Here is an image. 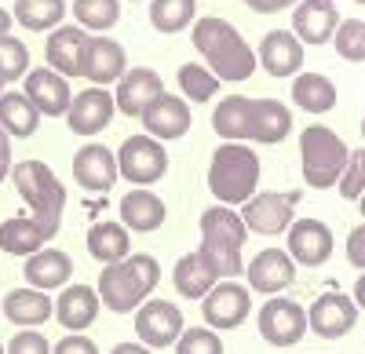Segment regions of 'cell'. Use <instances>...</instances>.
<instances>
[{
	"label": "cell",
	"instance_id": "24",
	"mask_svg": "<svg viewBox=\"0 0 365 354\" xmlns=\"http://www.w3.org/2000/svg\"><path fill=\"white\" fill-rule=\"evenodd\" d=\"M22 274H26V285L29 288L55 292V288L73 285V259L63 249H41L37 256H29L22 263Z\"/></svg>",
	"mask_w": 365,
	"mask_h": 354
},
{
	"label": "cell",
	"instance_id": "40",
	"mask_svg": "<svg viewBox=\"0 0 365 354\" xmlns=\"http://www.w3.org/2000/svg\"><path fill=\"white\" fill-rule=\"evenodd\" d=\"M332 44H336V55L347 58V63H365V19H340Z\"/></svg>",
	"mask_w": 365,
	"mask_h": 354
},
{
	"label": "cell",
	"instance_id": "36",
	"mask_svg": "<svg viewBox=\"0 0 365 354\" xmlns=\"http://www.w3.org/2000/svg\"><path fill=\"white\" fill-rule=\"evenodd\" d=\"M197 22V0H150V26L158 33H182Z\"/></svg>",
	"mask_w": 365,
	"mask_h": 354
},
{
	"label": "cell",
	"instance_id": "33",
	"mask_svg": "<svg viewBox=\"0 0 365 354\" xmlns=\"http://www.w3.org/2000/svg\"><path fill=\"white\" fill-rule=\"evenodd\" d=\"M292 103L303 110V113H329L336 106V84H332L325 73H296L292 80Z\"/></svg>",
	"mask_w": 365,
	"mask_h": 354
},
{
	"label": "cell",
	"instance_id": "30",
	"mask_svg": "<svg viewBox=\"0 0 365 354\" xmlns=\"http://www.w3.org/2000/svg\"><path fill=\"white\" fill-rule=\"evenodd\" d=\"M84 245H88V256L91 259H99V263H106V267H110V263H120V259L132 256V230L125 223L106 219V223H96V227L88 230Z\"/></svg>",
	"mask_w": 365,
	"mask_h": 354
},
{
	"label": "cell",
	"instance_id": "35",
	"mask_svg": "<svg viewBox=\"0 0 365 354\" xmlns=\"http://www.w3.org/2000/svg\"><path fill=\"white\" fill-rule=\"evenodd\" d=\"M66 0H15V22L29 33H44V29H58L66 19Z\"/></svg>",
	"mask_w": 365,
	"mask_h": 354
},
{
	"label": "cell",
	"instance_id": "53",
	"mask_svg": "<svg viewBox=\"0 0 365 354\" xmlns=\"http://www.w3.org/2000/svg\"><path fill=\"white\" fill-rule=\"evenodd\" d=\"M0 95H4V80H0Z\"/></svg>",
	"mask_w": 365,
	"mask_h": 354
},
{
	"label": "cell",
	"instance_id": "39",
	"mask_svg": "<svg viewBox=\"0 0 365 354\" xmlns=\"http://www.w3.org/2000/svg\"><path fill=\"white\" fill-rule=\"evenodd\" d=\"M29 70H34V66H29V48L19 37L4 33V37H0V80H4V84L26 80Z\"/></svg>",
	"mask_w": 365,
	"mask_h": 354
},
{
	"label": "cell",
	"instance_id": "17",
	"mask_svg": "<svg viewBox=\"0 0 365 354\" xmlns=\"http://www.w3.org/2000/svg\"><path fill=\"white\" fill-rule=\"evenodd\" d=\"M332 249H336V241H332L329 223L322 219H296L285 234V252L296 259V267H322V263H329Z\"/></svg>",
	"mask_w": 365,
	"mask_h": 354
},
{
	"label": "cell",
	"instance_id": "19",
	"mask_svg": "<svg viewBox=\"0 0 365 354\" xmlns=\"http://www.w3.org/2000/svg\"><path fill=\"white\" fill-rule=\"evenodd\" d=\"M143 121V128H146V135H154L158 142H175V139H182L190 132V125H194V113H190V103L182 99V95H161V99H154L146 106V113L139 117Z\"/></svg>",
	"mask_w": 365,
	"mask_h": 354
},
{
	"label": "cell",
	"instance_id": "18",
	"mask_svg": "<svg viewBox=\"0 0 365 354\" xmlns=\"http://www.w3.org/2000/svg\"><path fill=\"white\" fill-rule=\"evenodd\" d=\"M113 113H117V103L110 95V88H81V92L73 95L70 103V113H66V125L73 135H99L103 128H110L113 121Z\"/></svg>",
	"mask_w": 365,
	"mask_h": 354
},
{
	"label": "cell",
	"instance_id": "27",
	"mask_svg": "<svg viewBox=\"0 0 365 354\" xmlns=\"http://www.w3.org/2000/svg\"><path fill=\"white\" fill-rule=\"evenodd\" d=\"M88 29L81 26H58L51 29V37L44 44V55H48V66L55 73H63L66 80L70 77H81V58H84V44H88Z\"/></svg>",
	"mask_w": 365,
	"mask_h": 354
},
{
	"label": "cell",
	"instance_id": "10",
	"mask_svg": "<svg viewBox=\"0 0 365 354\" xmlns=\"http://www.w3.org/2000/svg\"><path fill=\"white\" fill-rule=\"evenodd\" d=\"M135 336L139 343H146L150 350H165V347H175L179 336L187 333V321H182V311L172 303V300H161V296H150L139 311H135Z\"/></svg>",
	"mask_w": 365,
	"mask_h": 354
},
{
	"label": "cell",
	"instance_id": "9",
	"mask_svg": "<svg viewBox=\"0 0 365 354\" xmlns=\"http://www.w3.org/2000/svg\"><path fill=\"white\" fill-rule=\"evenodd\" d=\"M296 201H299V194L256 190V197H249L241 204V219H245L249 234L278 238V234H289V227L296 223Z\"/></svg>",
	"mask_w": 365,
	"mask_h": 354
},
{
	"label": "cell",
	"instance_id": "13",
	"mask_svg": "<svg viewBox=\"0 0 365 354\" xmlns=\"http://www.w3.org/2000/svg\"><path fill=\"white\" fill-rule=\"evenodd\" d=\"M307 326L322 340H340L358 326V303L347 292H322L307 307Z\"/></svg>",
	"mask_w": 365,
	"mask_h": 354
},
{
	"label": "cell",
	"instance_id": "43",
	"mask_svg": "<svg viewBox=\"0 0 365 354\" xmlns=\"http://www.w3.org/2000/svg\"><path fill=\"white\" fill-rule=\"evenodd\" d=\"M4 350H8V354H51V343H48V336H44L41 329H19V333L8 340Z\"/></svg>",
	"mask_w": 365,
	"mask_h": 354
},
{
	"label": "cell",
	"instance_id": "4",
	"mask_svg": "<svg viewBox=\"0 0 365 354\" xmlns=\"http://www.w3.org/2000/svg\"><path fill=\"white\" fill-rule=\"evenodd\" d=\"M259 154L245 142H223L216 146V154L208 161V190L220 204H245L249 197H256L259 187Z\"/></svg>",
	"mask_w": 365,
	"mask_h": 354
},
{
	"label": "cell",
	"instance_id": "49",
	"mask_svg": "<svg viewBox=\"0 0 365 354\" xmlns=\"http://www.w3.org/2000/svg\"><path fill=\"white\" fill-rule=\"evenodd\" d=\"M354 303H358V311H365V271L358 274V281H354V296H351Z\"/></svg>",
	"mask_w": 365,
	"mask_h": 354
},
{
	"label": "cell",
	"instance_id": "15",
	"mask_svg": "<svg viewBox=\"0 0 365 354\" xmlns=\"http://www.w3.org/2000/svg\"><path fill=\"white\" fill-rule=\"evenodd\" d=\"M22 95L37 106L41 117H66L70 103H73V88L63 73H55L51 66L29 70L22 80Z\"/></svg>",
	"mask_w": 365,
	"mask_h": 354
},
{
	"label": "cell",
	"instance_id": "25",
	"mask_svg": "<svg viewBox=\"0 0 365 354\" xmlns=\"http://www.w3.org/2000/svg\"><path fill=\"white\" fill-rule=\"evenodd\" d=\"M117 209H120V223H125L132 234H154L168 219V204L146 187H132L125 197H120Z\"/></svg>",
	"mask_w": 365,
	"mask_h": 354
},
{
	"label": "cell",
	"instance_id": "16",
	"mask_svg": "<svg viewBox=\"0 0 365 354\" xmlns=\"http://www.w3.org/2000/svg\"><path fill=\"white\" fill-rule=\"evenodd\" d=\"M73 179L81 190L88 194H106L117 187L120 168H117V154L103 142H88L73 154Z\"/></svg>",
	"mask_w": 365,
	"mask_h": 354
},
{
	"label": "cell",
	"instance_id": "28",
	"mask_svg": "<svg viewBox=\"0 0 365 354\" xmlns=\"http://www.w3.org/2000/svg\"><path fill=\"white\" fill-rule=\"evenodd\" d=\"M0 311H4V318L11 321V326H19V329H41L44 321L55 314V303H51L48 292L22 285V288L8 292L4 303H0Z\"/></svg>",
	"mask_w": 365,
	"mask_h": 354
},
{
	"label": "cell",
	"instance_id": "46",
	"mask_svg": "<svg viewBox=\"0 0 365 354\" xmlns=\"http://www.w3.org/2000/svg\"><path fill=\"white\" fill-rule=\"evenodd\" d=\"M249 4V11H256V15H278V11H285V8H296L299 0H245Z\"/></svg>",
	"mask_w": 365,
	"mask_h": 354
},
{
	"label": "cell",
	"instance_id": "52",
	"mask_svg": "<svg viewBox=\"0 0 365 354\" xmlns=\"http://www.w3.org/2000/svg\"><path fill=\"white\" fill-rule=\"evenodd\" d=\"M361 139H365V117H361Z\"/></svg>",
	"mask_w": 365,
	"mask_h": 354
},
{
	"label": "cell",
	"instance_id": "48",
	"mask_svg": "<svg viewBox=\"0 0 365 354\" xmlns=\"http://www.w3.org/2000/svg\"><path fill=\"white\" fill-rule=\"evenodd\" d=\"M110 354H154V350H150L146 343H139V340H135V343H117Z\"/></svg>",
	"mask_w": 365,
	"mask_h": 354
},
{
	"label": "cell",
	"instance_id": "34",
	"mask_svg": "<svg viewBox=\"0 0 365 354\" xmlns=\"http://www.w3.org/2000/svg\"><path fill=\"white\" fill-rule=\"evenodd\" d=\"M0 128L8 132V139H29L41 128V113L22 92H4L0 95Z\"/></svg>",
	"mask_w": 365,
	"mask_h": 354
},
{
	"label": "cell",
	"instance_id": "32",
	"mask_svg": "<svg viewBox=\"0 0 365 354\" xmlns=\"http://www.w3.org/2000/svg\"><path fill=\"white\" fill-rule=\"evenodd\" d=\"M292 132V110L282 99H256V117H252V142L274 146L285 142Z\"/></svg>",
	"mask_w": 365,
	"mask_h": 354
},
{
	"label": "cell",
	"instance_id": "23",
	"mask_svg": "<svg viewBox=\"0 0 365 354\" xmlns=\"http://www.w3.org/2000/svg\"><path fill=\"white\" fill-rule=\"evenodd\" d=\"M256 58L270 77H296L303 70V41L292 29H270L259 41Z\"/></svg>",
	"mask_w": 365,
	"mask_h": 354
},
{
	"label": "cell",
	"instance_id": "3",
	"mask_svg": "<svg viewBox=\"0 0 365 354\" xmlns=\"http://www.w3.org/2000/svg\"><path fill=\"white\" fill-rule=\"evenodd\" d=\"M249 241V227L241 219V212L227 209V204H208L201 212V256L216 267L220 278L237 281L245 274V259H241V249Z\"/></svg>",
	"mask_w": 365,
	"mask_h": 354
},
{
	"label": "cell",
	"instance_id": "37",
	"mask_svg": "<svg viewBox=\"0 0 365 354\" xmlns=\"http://www.w3.org/2000/svg\"><path fill=\"white\" fill-rule=\"evenodd\" d=\"M179 92H182V99L187 103H208V99H216V92H220V77L212 73L208 66H201V63H187V66H179Z\"/></svg>",
	"mask_w": 365,
	"mask_h": 354
},
{
	"label": "cell",
	"instance_id": "1",
	"mask_svg": "<svg viewBox=\"0 0 365 354\" xmlns=\"http://www.w3.org/2000/svg\"><path fill=\"white\" fill-rule=\"evenodd\" d=\"M194 48L201 51L205 66L216 73L227 84H241L256 73V51L249 48V41L237 33V26H230L220 15H205L194 22V33H190Z\"/></svg>",
	"mask_w": 365,
	"mask_h": 354
},
{
	"label": "cell",
	"instance_id": "7",
	"mask_svg": "<svg viewBox=\"0 0 365 354\" xmlns=\"http://www.w3.org/2000/svg\"><path fill=\"white\" fill-rule=\"evenodd\" d=\"M117 168L120 179H128L132 187H154L158 179L168 175V146L158 142L154 135H128L117 150Z\"/></svg>",
	"mask_w": 365,
	"mask_h": 354
},
{
	"label": "cell",
	"instance_id": "20",
	"mask_svg": "<svg viewBox=\"0 0 365 354\" xmlns=\"http://www.w3.org/2000/svg\"><path fill=\"white\" fill-rule=\"evenodd\" d=\"M165 95V80L158 70H150V66H135L128 70L125 77L117 80L113 88V103H117V113H125V117H143L146 106L161 99Z\"/></svg>",
	"mask_w": 365,
	"mask_h": 354
},
{
	"label": "cell",
	"instance_id": "2",
	"mask_svg": "<svg viewBox=\"0 0 365 354\" xmlns=\"http://www.w3.org/2000/svg\"><path fill=\"white\" fill-rule=\"evenodd\" d=\"M158 285H161V263L150 252H132L128 259L103 267V274L96 281V292H99L106 311L135 314L150 296H154Z\"/></svg>",
	"mask_w": 365,
	"mask_h": 354
},
{
	"label": "cell",
	"instance_id": "29",
	"mask_svg": "<svg viewBox=\"0 0 365 354\" xmlns=\"http://www.w3.org/2000/svg\"><path fill=\"white\" fill-rule=\"evenodd\" d=\"M220 281H223V278L216 274V267H212L201 252L179 256L175 271H172V285H175V292H179L182 300H205Z\"/></svg>",
	"mask_w": 365,
	"mask_h": 354
},
{
	"label": "cell",
	"instance_id": "44",
	"mask_svg": "<svg viewBox=\"0 0 365 354\" xmlns=\"http://www.w3.org/2000/svg\"><path fill=\"white\" fill-rule=\"evenodd\" d=\"M51 354H99V347H96V340H88L84 333H66L63 340L51 347Z\"/></svg>",
	"mask_w": 365,
	"mask_h": 354
},
{
	"label": "cell",
	"instance_id": "51",
	"mask_svg": "<svg viewBox=\"0 0 365 354\" xmlns=\"http://www.w3.org/2000/svg\"><path fill=\"white\" fill-rule=\"evenodd\" d=\"M358 212H361V219H365V197L358 201Z\"/></svg>",
	"mask_w": 365,
	"mask_h": 354
},
{
	"label": "cell",
	"instance_id": "42",
	"mask_svg": "<svg viewBox=\"0 0 365 354\" xmlns=\"http://www.w3.org/2000/svg\"><path fill=\"white\" fill-rule=\"evenodd\" d=\"M336 190H340L344 201H361V197H365V150H351L347 168H344V175H340Z\"/></svg>",
	"mask_w": 365,
	"mask_h": 354
},
{
	"label": "cell",
	"instance_id": "31",
	"mask_svg": "<svg viewBox=\"0 0 365 354\" xmlns=\"http://www.w3.org/2000/svg\"><path fill=\"white\" fill-rule=\"evenodd\" d=\"M48 234L37 219H29V216H11L0 223V252H8V256H37L41 249H48Z\"/></svg>",
	"mask_w": 365,
	"mask_h": 354
},
{
	"label": "cell",
	"instance_id": "50",
	"mask_svg": "<svg viewBox=\"0 0 365 354\" xmlns=\"http://www.w3.org/2000/svg\"><path fill=\"white\" fill-rule=\"evenodd\" d=\"M11 22H15V15H11V11H4V8H0V37H4L8 29H11Z\"/></svg>",
	"mask_w": 365,
	"mask_h": 354
},
{
	"label": "cell",
	"instance_id": "21",
	"mask_svg": "<svg viewBox=\"0 0 365 354\" xmlns=\"http://www.w3.org/2000/svg\"><path fill=\"white\" fill-rule=\"evenodd\" d=\"M340 29V11L336 0H299L292 11V33L303 44H329Z\"/></svg>",
	"mask_w": 365,
	"mask_h": 354
},
{
	"label": "cell",
	"instance_id": "22",
	"mask_svg": "<svg viewBox=\"0 0 365 354\" xmlns=\"http://www.w3.org/2000/svg\"><path fill=\"white\" fill-rule=\"evenodd\" d=\"M103 311V300H99V292L91 288V285H66L63 292H58V300H55V321L63 326L66 333H84L96 326V318Z\"/></svg>",
	"mask_w": 365,
	"mask_h": 354
},
{
	"label": "cell",
	"instance_id": "11",
	"mask_svg": "<svg viewBox=\"0 0 365 354\" xmlns=\"http://www.w3.org/2000/svg\"><path fill=\"white\" fill-rule=\"evenodd\" d=\"M256 326H259V336L270 347H296L303 336L311 333L307 311H303L296 300H289V296H270L259 307V314H256Z\"/></svg>",
	"mask_w": 365,
	"mask_h": 354
},
{
	"label": "cell",
	"instance_id": "55",
	"mask_svg": "<svg viewBox=\"0 0 365 354\" xmlns=\"http://www.w3.org/2000/svg\"><path fill=\"white\" fill-rule=\"evenodd\" d=\"M0 354H8V350H4V347H0Z\"/></svg>",
	"mask_w": 365,
	"mask_h": 354
},
{
	"label": "cell",
	"instance_id": "26",
	"mask_svg": "<svg viewBox=\"0 0 365 354\" xmlns=\"http://www.w3.org/2000/svg\"><path fill=\"white\" fill-rule=\"evenodd\" d=\"M252 117H256V99L227 95L212 110V132L223 142H252Z\"/></svg>",
	"mask_w": 365,
	"mask_h": 354
},
{
	"label": "cell",
	"instance_id": "8",
	"mask_svg": "<svg viewBox=\"0 0 365 354\" xmlns=\"http://www.w3.org/2000/svg\"><path fill=\"white\" fill-rule=\"evenodd\" d=\"M252 314V288L223 278L216 288L201 300V321L216 333H234L237 326H245Z\"/></svg>",
	"mask_w": 365,
	"mask_h": 354
},
{
	"label": "cell",
	"instance_id": "45",
	"mask_svg": "<svg viewBox=\"0 0 365 354\" xmlns=\"http://www.w3.org/2000/svg\"><path fill=\"white\" fill-rule=\"evenodd\" d=\"M347 259L354 263L358 271H365V223L347 234Z\"/></svg>",
	"mask_w": 365,
	"mask_h": 354
},
{
	"label": "cell",
	"instance_id": "5",
	"mask_svg": "<svg viewBox=\"0 0 365 354\" xmlns=\"http://www.w3.org/2000/svg\"><path fill=\"white\" fill-rule=\"evenodd\" d=\"M11 179H15L19 197L29 204V219H37L48 238H55L58 227H63V212H66V187H63V179L51 172V165H44L37 157L15 165Z\"/></svg>",
	"mask_w": 365,
	"mask_h": 354
},
{
	"label": "cell",
	"instance_id": "54",
	"mask_svg": "<svg viewBox=\"0 0 365 354\" xmlns=\"http://www.w3.org/2000/svg\"><path fill=\"white\" fill-rule=\"evenodd\" d=\"M354 4H361V8H365V0H354Z\"/></svg>",
	"mask_w": 365,
	"mask_h": 354
},
{
	"label": "cell",
	"instance_id": "38",
	"mask_svg": "<svg viewBox=\"0 0 365 354\" xmlns=\"http://www.w3.org/2000/svg\"><path fill=\"white\" fill-rule=\"evenodd\" d=\"M70 11L77 15L81 29H88V33H106L120 19V0H73Z\"/></svg>",
	"mask_w": 365,
	"mask_h": 354
},
{
	"label": "cell",
	"instance_id": "47",
	"mask_svg": "<svg viewBox=\"0 0 365 354\" xmlns=\"http://www.w3.org/2000/svg\"><path fill=\"white\" fill-rule=\"evenodd\" d=\"M11 168H15V165H11V139H8L4 128H0V183L11 175Z\"/></svg>",
	"mask_w": 365,
	"mask_h": 354
},
{
	"label": "cell",
	"instance_id": "6",
	"mask_svg": "<svg viewBox=\"0 0 365 354\" xmlns=\"http://www.w3.org/2000/svg\"><path fill=\"white\" fill-rule=\"evenodd\" d=\"M347 142L325 128V125H307L299 132V168H303V183L311 190H332L340 183V175L347 168Z\"/></svg>",
	"mask_w": 365,
	"mask_h": 354
},
{
	"label": "cell",
	"instance_id": "14",
	"mask_svg": "<svg viewBox=\"0 0 365 354\" xmlns=\"http://www.w3.org/2000/svg\"><path fill=\"white\" fill-rule=\"evenodd\" d=\"M245 278L249 288L259 292V296H282V292L296 281V259L285 249H263L245 263Z\"/></svg>",
	"mask_w": 365,
	"mask_h": 354
},
{
	"label": "cell",
	"instance_id": "41",
	"mask_svg": "<svg viewBox=\"0 0 365 354\" xmlns=\"http://www.w3.org/2000/svg\"><path fill=\"white\" fill-rule=\"evenodd\" d=\"M175 354H223V340L216 329H208V326H194L179 336L175 343Z\"/></svg>",
	"mask_w": 365,
	"mask_h": 354
},
{
	"label": "cell",
	"instance_id": "12",
	"mask_svg": "<svg viewBox=\"0 0 365 354\" xmlns=\"http://www.w3.org/2000/svg\"><path fill=\"white\" fill-rule=\"evenodd\" d=\"M125 73H128L125 48L106 33H91L84 44V58H81V77L91 80L96 88H106V84H117Z\"/></svg>",
	"mask_w": 365,
	"mask_h": 354
}]
</instances>
